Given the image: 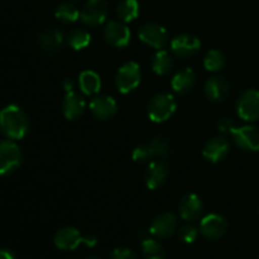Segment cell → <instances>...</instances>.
<instances>
[{
    "label": "cell",
    "mask_w": 259,
    "mask_h": 259,
    "mask_svg": "<svg viewBox=\"0 0 259 259\" xmlns=\"http://www.w3.org/2000/svg\"><path fill=\"white\" fill-rule=\"evenodd\" d=\"M29 131V119L18 105H8L0 110V132L12 141L24 138Z\"/></svg>",
    "instance_id": "1"
},
{
    "label": "cell",
    "mask_w": 259,
    "mask_h": 259,
    "mask_svg": "<svg viewBox=\"0 0 259 259\" xmlns=\"http://www.w3.org/2000/svg\"><path fill=\"white\" fill-rule=\"evenodd\" d=\"M171 153V146L163 137H154L148 143L139 144L132 153V157L138 163H149L154 158H166Z\"/></svg>",
    "instance_id": "2"
},
{
    "label": "cell",
    "mask_w": 259,
    "mask_h": 259,
    "mask_svg": "<svg viewBox=\"0 0 259 259\" xmlns=\"http://www.w3.org/2000/svg\"><path fill=\"white\" fill-rule=\"evenodd\" d=\"M176 108L177 104L174 95L168 93H159L149 100L147 114L153 123H163L174 115Z\"/></svg>",
    "instance_id": "3"
},
{
    "label": "cell",
    "mask_w": 259,
    "mask_h": 259,
    "mask_svg": "<svg viewBox=\"0 0 259 259\" xmlns=\"http://www.w3.org/2000/svg\"><path fill=\"white\" fill-rule=\"evenodd\" d=\"M55 245L61 250H73L80 244H86L88 247H95L98 239L94 235H82L76 228L65 227L61 228L53 238Z\"/></svg>",
    "instance_id": "4"
},
{
    "label": "cell",
    "mask_w": 259,
    "mask_h": 259,
    "mask_svg": "<svg viewBox=\"0 0 259 259\" xmlns=\"http://www.w3.org/2000/svg\"><path fill=\"white\" fill-rule=\"evenodd\" d=\"M22 163V151L12 139L0 141V176L17 171Z\"/></svg>",
    "instance_id": "5"
},
{
    "label": "cell",
    "mask_w": 259,
    "mask_h": 259,
    "mask_svg": "<svg viewBox=\"0 0 259 259\" xmlns=\"http://www.w3.org/2000/svg\"><path fill=\"white\" fill-rule=\"evenodd\" d=\"M141 67L137 62H126L119 67L115 75V86L120 94H129L141 83Z\"/></svg>",
    "instance_id": "6"
},
{
    "label": "cell",
    "mask_w": 259,
    "mask_h": 259,
    "mask_svg": "<svg viewBox=\"0 0 259 259\" xmlns=\"http://www.w3.org/2000/svg\"><path fill=\"white\" fill-rule=\"evenodd\" d=\"M237 113L244 121H257L259 119V90L243 91L237 101Z\"/></svg>",
    "instance_id": "7"
},
{
    "label": "cell",
    "mask_w": 259,
    "mask_h": 259,
    "mask_svg": "<svg viewBox=\"0 0 259 259\" xmlns=\"http://www.w3.org/2000/svg\"><path fill=\"white\" fill-rule=\"evenodd\" d=\"M108 17L106 0H88L80 12V19L88 27H98L103 24Z\"/></svg>",
    "instance_id": "8"
},
{
    "label": "cell",
    "mask_w": 259,
    "mask_h": 259,
    "mask_svg": "<svg viewBox=\"0 0 259 259\" xmlns=\"http://www.w3.org/2000/svg\"><path fill=\"white\" fill-rule=\"evenodd\" d=\"M139 39L156 50H162L168 43V33L163 25L158 23H146L138 32Z\"/></svg>",
    "instance_id": "9"
},
{
    "label": "cell",
    "mask_w": 259,
    "mask_h": 259,
    "mask_svg": "<svg viewBox=\"0 0 259 259\" xmlns=\"http://www.w3.org/2000/svg\"><path fill=\"white\" fill-rule=\"evenodd\" d=\"M104 38L110 46L115 48L126 47L131 42V30L121 20H110L104 28Z\"/></svg>",
    "instance_id": "10"
},
{
    "label": "cell",
    "mask_w": 259,
    "mask_h": 259,
    "mask_svg": "<svg viewBox=\"0 0 259 259\" xmlns=\"http://www.w3.org/2000/svg\"><path fill=\"white\" fill-rule=\"evenodd\" d=\"M201 48V42L191 34H181L174 38L171 42V51L176 57L189 58L195 56Z\"/></svg>",
    "instance_id": "11"
},
{
    "label": "cell",
    "mask_w": 259,
    "mask_h": 259,
    "mask_svg": "<svg viewBox=\"0 0 259 259\" xmlns=\"http://www.w3.org/2000/svg\"><path fill=\"white\" fill-rule=\"evenodd\" d=\"M228 229V223L222 215L209 214L202 218L200 224V232L202 237L209 240H218L225 234Z\"/></svg>",
    "instance_id": "12"
},
{
    "label": "cell",
    "mask_w": 259,
    "mask_h": 259,
    "mask_svg": "<svg viewBox=\"0 0 259 259\" xmlns=\"http://www.w3.org/2000/svg\"><path fill=\"white\" fill-rule=\"evenodd\" d=\"M235 144L244 151H259V131L252 125H244L237 128L232 133Z\"/></svg>",
    "instance_id": "13"
},
{
    "label": "cell",
    "mask_w": 259,
    "mask_h": 259,
    "mask_svg": "<svg viewBox=\"0 0 259 259\" xmlns=\"http://www.w3.org/2000/svg\"><path fill=\"white\" fill-rule=\"evenodd\" d=\"M230 151V142L228 141L227 137L217 136L214 138L209 139L202 149V156L207 161L217 163L224 159Z\"/></svg>",
    "instance_id": "14"
},
{
    "label": "cell",
    "mask_w": 259,
    "mask_h": 259,
    "mask_svg": "<svg viewBox=\"0 0 259 259\" xmlns=\"http://www.w3.org/2000/svg\"><path fill=\"white\" fill-rule=\"evenodd\" d=\"M168 177V166L161 159L149 162L144 172V184L149 190H156L166 182Z\"/></svg>",
    "instance_id": "15"
},
{
    "label": "cell",
    "mask_w": 259,
    "mask_h": 259,
    "mask_svg": "<svg viewBox=\"0 0 259 259\" xmlns=\"http://www.w3.org/2000/svg\"><path fill=\"white\" fill-rule=\"evenodd\" d=\"M204 210V204L196 194H187L179 204L180 217L186 222H195L200 219Z\"/></svg>",
    "instance_id": "16"
},
{
    "label": "cell",
    "mask_w": 259,
    "mask_h": 259,
    "mask_svg": "<svg viewBox=\"0 0 259 259\" xmlns=\"http://www.w3.org/2000/svg\"><path fill=\"white\" fill-rule=\"evenodd\" d=\"M90 111L96 119L108 120L113 118L118 111V104L111 96L100 95L96 96L90 103Z\"/></svg>",
    "instance_id": "17"
},
{
    "label": "cell",
    "mask_w": 259,
    "mask_h": 259,
    "mask_svg": "<svg viewBox=\"0 0 259 259\" xmlns=\"http://www.w3.org/2000/svg\"><path fill=\"white\" fill-rule=\"evenodd\" d=\"M177 219L171 212H162L156 218L149 228V233L156 238H168L176 232Z\"/></svg>",
    "instance_id": "18"
},
{
    "label": "cell",
    "mask_w": 259,
    "mask_h": 259,
    "mask_svg": "<svg viewBox=\"0 0 259 259\" xmlns=\"http://www.w3.org/2000/svg\"><path fill=\"white\" fill-rule=\"evenodd\" d=\"M229 83L224 77L215 76L205 82L204 94L211 103H222L229 95Z\"/></svg>",
    "instance_id": "19"
},
{
    "label": "cell",
    "mask_w": 259,
    "mask_h": 259,
    "mask_svg": "<svg viewBox=\"0 0 259 259\" xmlns=\"http://www.w3.org/2000/svg\"><path fill=\"white\" fill-rule=\"evenodd\" d=\"M86 110V103L81 95H78L75 91L66 93L62 101V111L63 115L68 120H76L81 118Z\"/></svg>",
    "instance_id": "20"
},
{
    "label": "cell",
    "mask_w": 259,
    "mask_h": 259,
    "mask_svg": "<svg viewBox=\"0 0 259 259\" xmlns=\"http://www.w3.org/2000/svg\"><path fill=\"white\" fill-rule=\"evenodd\" d=\"M196 83V73L192 68L185 67L177 71L171 80V86L175 93L180 95H186L194 89Z\"/></svg>",
    "instance_id": "21"
},
{
    "label": "cell",
    "mask_w": 259,
    "mask_h": 259,
    "mask_svg": "<svg viewBox=\"0 0 259 259\" xmlns=\"http://www.w3.org/2000/svg\"><path fill=\"white\" fill-rule=\"evenodd\" d=\"M38 43H39L40 48L46 52H57L63 45V35L60 30L52 28V29H47L40 33Z\"/></svg>",
    "instance_id": "22"
},
{
    "label": "cell",
    "mask_w": 259,
    "mask_h": 259,
    "mask_svg": "<svg viewBox=\"0 0 259 259\" xmlns=\"http://www.w3.org/2000/svg\"><path fill=\"white\" fill-rule=\"evenodd\" d=\"M78 85L85 95H95L101 89V78L94 71H83L78 76Z\"/></svg>",
    "instance_id": "23"
},
{
    "label": "cell",
    "mask_w": 259,
    "mask_h": 259,
    "mask_svg": "<svg viewBox=\"0 0 259 259\" xmlns=\"http://www.w3.org/2000/svg\"><path fill=\"white\" fill-rule=\"evenodd\" d=\"M151 66L154 73H157L159 76H163L167 75L172 70V67H174V60H172V56L167 51L158 50V52L152 58Z\"/></svg>",
    "instance_id": "24"
},
{
    "label": "cell",
    "mask_w": 259,
    "mask_h": 259,
    "mask_svg": "<svg viewBox=\"0 0 259 259\" xmlns=\"http://www.w3.org/2000/svg\"><path fill=\"white\" fill-rule=\"evenodd\" d=\"M116 14L121 22H133L139 15L138 2L137 0H121L116 7Z\"/></svg>",
    "instance_id": "25"
},
{
    "label": "cell",
    "mask_w": 259,
    "mask_h": 259,
    "mask_svg": "<svg viewBox=\"0 0 259 259\" xmlns=\"http://www.w3.org/2000/svg\"><path fill=\"white\" fill-rule=\"evenodd\" d=\"M91 42V35L90 33L86 29L82 28H75V29L71 30L67 35V43L70 47H72L73 50H83V48L88 47Z\"/></svg>",
    "instance_id": "26"
},
{
    "label": "cell",
    "mask_w": 259,
    "mask_h": 259,
    "mask_svg": "<svg viewBox=\"0 0 259 259\" xmlns=\"http://www.w3.org/2000/svg\"><path fill=\"white\" fill-rule=\"evenodd\" d=\"M55 15L60 22L65 23V24H71V23H75L80 18V12L71 3H63V4L58 5Z\"/></svg>",
    "instance_id": "27"
},
{
    "label": "cell",
    "mask_w": 259,
    "mask_h": 259,
    "mask_svg": "<svg viewBox=\"0 0 259 259\" xmlns=\"http://www.w3.org/2000/svg\"><path fill=\"white\" fill-rule=\"evenodd\" d=\"M142 252L146 259H164L166 252L161 243L156 239H144L142 242Z\"/></svg>",
    "instance_id": "28"
},
{
    "label": "cell",
    "mask_w": 259,
    "mask_h": 259,
    "mask_svg": "<svg viewBox=\"0 0 259 259\" xmlns=\"http://www.w3.org/2000/svg\"><path fill=\"white\" fill-rule=\"evenodd\" d=\"M225 65V56L219 50H210L204 57V66L210 72H218Z\"/></svg>",
    "instance_id": "29"
},
{
    "label": "cell",
    "mask_w": 259,
    "mask_h": 259,
    "mask_svg": "<svg viewBox=\"0 0 259 259\" xmlns=\"http://www.w3.org/2000/svg\"><path fill=\"white\" fill-rule=\"evenodd\" d=\"M179 235L185 243H194L197 239V237H199V230H197L195 225L186 224L180 228Z\"/></svg>",
    "instance_id": "30"
},
{
    "label": "cell",
    "mask_w": 259,
    "mask_h": 259,
    "mask_svg": "<svg viewBox=\"0 0 259 259\" xmlns=\"http://www.w3.org/2000/svg\"><path fill=\"white\" fill-rule=\"evenodd\" d=\"M110 259H138V255L129 248L119 247L111 252Z\"/></svg>",
    "instance_id": "31"
},
{
    "label": "cell",
    "mask_w": 259,
    "mask_h": 259,
    "mask_svg": "<svg viewBox=\"0 0 259 259\" xmlns=\"http://www.w3.org/2000/svg\"><path fill=\"white\" fill-rule=\"evenodd\" d=\"M218 129H219L220 133L223 134H232L233 131L235 129V124L232 119L229 118H222L218 121Z\"/></svg>",
    "instance_id": "32"
},
{
    "label": "cell",
    "mask_w": 259,
    "mask_h": 259,
    "mask_svg": "<svg viewBox=\"0 0 259 259\" xmlns=\"http://www.w3.org/2000/svg\"><path fill=\"white\" fill-rule=\"evenodd\" d=\"M0 259H17L15 254L8 248H2L0 249Z\"/></svg>",
    "instance_id": "33"
},
{
    "label": "cell",
    "mask_w": 259,
    "mask_h": 259,
    "mask_svg": "<svg viewBox=\"0 0 259 259\" xmlns=\"http://www.w3.org/2000/svg\"><path fill=\"white\" fill-rule=\"evenodd\" d=\"M62 88L65 89L66 93H70V91H72L73 89V82L71 78H65V80L62 81Z\"/></svg>",
    "instance_id": "34"
},
{
    "label": "cell",
    "mask_w": 259,
    "mask_h": 259,
    "mask_svg": "<svg viewBox=\"0 0 259 259\" xmlns=\"http://www.w3.org/2000/svg\"><path fill=\"white\" fill-rule=\"evenodd\" d=\"M83 259H101L100 257H96V255H89V257L83 258Z\"/></svg>",
    "instance_id": "35"
},
{
    "label": "cell",
    "mask_w": 259,
    "mask_h": 259,
    "mask_svg": "<svg viewBox=\"0 0 259 259\" xmlns=\"http://www.w3.org/2000/svg\"><path fill=\"white\" fill-rule=\"evenodd\" d=\"M255 259H259V254H258V255H257V258H255Z\"/></svg>",
    "instance_id": "36"
},
{
    "label": "cell",
    "mask_w": 259,
    "mask_h": 259,
    "mask_svg": "<svg viewBox=\"0 0 259 259\" xmlns=\"http://www.w3.org/2000/svg\"><path fill=\"white\" fill-rule=\"evenodd\" d=\"M258 212H259V209H258Z\"/></svg>",
    "instance_id": "37"
}]
</instances>
